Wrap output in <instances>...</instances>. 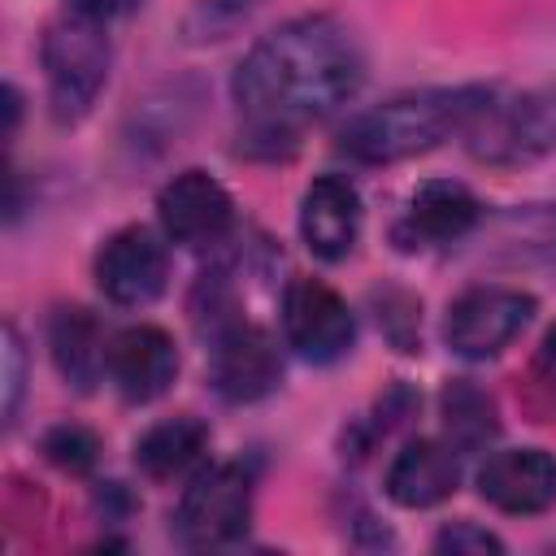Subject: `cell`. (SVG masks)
<instances>
[{"label":"cell","mask_w":556,"mask_h":556,"mask_svg":"<svg viewBox=\"0 0 556 556\" xmlns=\"http://www.w3.org/2000/svg\"><path fill=\"white\" fill-rule=\"evenodd\" d=\"M204 447H208V426L200 417H169L139 434L135 465H139V473L169 482V478H182L191 465H200Z\"/></svg>","instance_id":"17"},{"label":"cell","mask_w":556,"mask_h":556,"mask_svg":"<svg viewBox=\"0 0 556 556\" xmlns=\"http://www.w3.org/2000/svg\"><path fill=\"white\" fill-rule=\"evenodd\" d=\"M248 521H252V473L243 465H208L182 491L174 513V534L187 547H226L248 534Z\"/></svg>","instance_id":"5"},{"label":"cell","mask_w":556,"mask_h":556,"mask_svg":"<svg viewBox=\"0 0 556 556\" xmlns=\"http://www.w3.org/2000/svg\"><path fill=\"white\" fill-rule=\"evenodd\" d=\"M460 486V460L452 443L439 439H413L395 452L387 469V495L400 508H430L443 504Z\"/></svg>","instance_id":"15"},{"label":"cell","mask_w":556,"mask_h":556,"mask_svg":"<svg viewBox=\"0 0 556 556\" xmlns=\"http://www.w3.org/2000/svg\"><path fill=\"white\" fill-rule=\"evenodd\" d=\"M156 217H161V230L178 243V248H213L230 235L235 226V200L230 191L204 174V169H182L174 174L161 195H156Z\"/></svg>","instance_id":"8"},{"label":"cell","mask_w":556,"mask_h":556,"mask_svg":"<svg viewBox=\"0 0 556 556\" xmlns=\"http://www.w3.org/2000/svg\"><path fill=\"white\" fill-rule=\"evenodd\" d=\"M530 382H534V391L556 408V326H552V330L539 339V348H534Z\"/></svg>","instance_id":"22"},{"label":"cell","mask_w":556,"mask_h":556,"mask_svg":"<svg viewBox=\"0 0 556 556\" xmlns=\"http://www.w3.org/2000/svg\"><path fill=\"white\" fill-rule=\"evenodd\" d=\"M365 56L352 30L326 13L291 17L248 48L230 91L252 139L295 143L308 122H321L356 96Z\"/></svg>","instance_id":"1"},{"label":"cell","mask_w":556,"mask_h":556,"mask_svg":"<svg viewBox=\"0 0 556 556\" xmlns=\"http://www.w3.org/2000/svg\"><path fill=\"white\" fill-rule=\"evenodd\" d=\"M491 87H430L395 96L387 104L356 113L339 135V152L361 165H391L430 152L443 139L465 135L491 104Z\"/></svg>","instance_id":"2"},{"label":"cell","mask_w":556,"mask_h":556,"mask_svg":"<svg viewBox=\"0 0 556 556\" xmlns=\"http://www.w3.org/2000/svg\"><path fill=\"white\" fill-rule=\"evenodd\" d=\"M439 413H443V434L456 452H482L495 434H500V413L495 400L469 382V378H452L439 395Z\"/></svg>","instance_id":"18"},{"label":"cell","mask_w":556,"mask_h":556,"mask_svg":"<svg viewBox=\"0 0 556 556\" xmlns=\"http://www.w3.org/2000/svg\"><path fill=\"white\" fill-rule=\"evenodd\" d=\"M222 9H243V4H252V0H217Z\"/></svg>","instance_id":"24"},{"label":"cell","mask_w":556,"mask_h":556,"mask_svg":"<svg viewBox=\"0 0 556 556\" xmlns=\"http://www.w3.org/2000/svg\"><path fill=\"white\" fill-rule=\"evenodd\" d=\"M0 361H4V421H13L17 417V400H22V382H26V348H22V334H17L13 321H4Z\"/></svg>","instance_id":"20"},{"label":"cell","mask_w":556,"mask_h":556,"mask_svg":"<svg viewBox=\"0 0 556 556\" xmlns=\"http://www.w3.org/2000/svg\"><path fill=\"white\" fill-rule=\"evenodd\" d=\"M43 78H48V104L56 122H78L104 78H109V39L100 30V22L65 13L43 30Z\"/></svg>","instance_id":"3"},{"label":"cell","mask_w":556,"mask_h":556,"mask_svg":"<svg viewBox=\"0 0 556 556\" xmlns=\"http://www.w3.org/2000/svg\"><path fill=\"white\" fill-rule=\"evenodd\" d=\"M434 547H439V552H504V543H500L491 530L473 526V521H452V526H443L439 539H434Z\"/></svg>","instance_id":"21"},{"label":"cell","mask_w":556,"mask_h":556,"mask_svg":"<svg viewBox=\"0 0 556 556\" xmlns=\"http://www.w3.org/2000/svg\"><path fill=\"white\" fill-rule=\"evenodd\" d=\"M104 374L117 387L122 400L130 404H148L156 395L169 391L174 374H178V352L174 339L161 326H126L109 339V356H104Z\"/></svg>","instance_id":"11"},{"label":"cell","mask_w":556,"mask_h":556,"mask_svg":"<svg viewBox=\"0 0 556 556\" xmlns=\"http://www.w3.org/2000/svg\"><path fill=\"white\" fill-rule=\"evenodd\" d=\"M356 321L334 287L321 278H291L282 291V339L313 365H330L352 348Z\"/></svg>","instance_id":"7"},{"label":"cell","mask_w":556,"mask_h":556,"mask_svg":"<svg viewBox=\"0 0 556 556\" xmlns=\"http://www.w3.org/2000/svg\"><path fill=\"white\" fill-rule=\"evenodd\" d=\"M361 235V195L343 174H321L300 200V239L321 261H343Z\"/></svg>","instance_id":"14"},{"label":"cell","mask_w":556,"mask_h":556,"mask_svg":"<svg viewBox=\"0 0 556 556\" xmlns=\"http://www.w3.org/2000/svg\"><path fill=\"white\" fill-rule=\"evenodd\" d=\"M482 217V204L473 200V191L465 182L452 178H430L413 191L404 222L395 226L400 248H439V243H456L460 235H469Z\"/></svg>","instance_id":"13"},{"label":"cell","mask_w":556,"mask_h":556,"mask_svg":"<svg viewBox=\"0 0 556 556\" xmlns=\"http://www.w3.org/2000/svg\"><path fill=\"white\" fill-rule=\"evenodd\" d=\"M43 456L61 469V473H87L96 460H100V439L87 430V426H74V421H61L43 434Z\"/></svg>","instance_id":"19"},{"label":"cell","mask_w":556,"mask_h":556,"mask_svg":"<svg viewBox=\"0 0 556 556\" xmlns=\"http://www.w3.org/2000/svg\"><path fill=\"white\" fill-rule=\"evenodd\" d=\"M534 317V295L517 287H469L447 304L443 339L465 361L500 356Z\"/></svg>","instance_id":"6"},{"label":"cell","mask_w":556,"mask_h":556,"mask_svg":"<svg viewBox=\"0 0 556 556\" xmlns=\"http://www.w3.org/2000/svg\"><path fill=\"white\" fill-rule=\"evenodd\" d=\"M70 4V13H78V17H91V22H109L113 13H122L130 0H65Z\"/></svg>","instance_id":"23"},{"label":"cell","mask_w":556,"mask_h":556,"mask_svg":"<svg viewBox=\"0 0 556 556\" xmlns=\"http://www.w3.org/2000/svg\"><path fill=\"white\" fill-rule=\"evenodd\" d=\"M478 495L500 513H543L556 500V456L543 447H504L478 465Z\"/></svg>","instance_id":"12"},{"label":"cell","mask_w":556,"mask_h":556,"mask_svg":"<svg viewBox=\"0 0 556 556\" xmlns=\"http://www.w3.org/2000/svg\"><path fill=\"white\" fill-rule=\"evenodd\" d=\"M48 343H52V361H56L61 378L74 391H91L100 382L109 343L100 334V321L87 308H78V304L56 308L52 321H48Z\"/></svg>","instance_id":"16"},{"label":"cell","mask_w":556,"mask_h":556,"mask_svg":"<svg viewBox=\"0 0 556 556\" xmlns=\"http://www.w3.org/2000/svg\"><path fill=\"white\" fill-rule=\"evenodd\" d=\"M282 378V361L274 339L252 321H230L208 334V382L230 404H252L269 395Z\"/></svg>","instance_id":"9"},{"label":"cell","mask_w":556,"mask_h":556,"mask_svg":"<svg viewBox=\"0 0 556 556\" xmlns=\"http://www.w3.org/2000/svg\"><path fill=\"white\" fill-rule=\"evenodd\" d=\"M469 152L486 165H526L556 148V87H534L513 100H495L465 130Z\"/></svg>","instance_id":"4"},{"label":"cell","mask_w":556,"mask_h":556,"mask_svg":"<svg viewBox=\"0 0 556 556\" xmlns=\"http://www.w3.org/2000/svg\"><path fill=\"white\" fill-rule=\"evenodd\" d=\"M169 252L148 226H122L96 252V287L122 308H143L165 291Z\"/></svg>","instance_id":"10"}]
</instances>
